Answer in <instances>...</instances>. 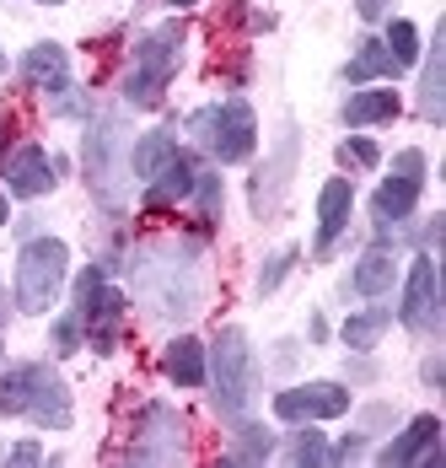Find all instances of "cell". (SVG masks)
I'll return each mask as SVG.
<instances>
[{"label":"cell","mask_w":446,"mask_h":468,"mask_svg":"<svg viewBox=\"0 0 446 468\" xmlns=\"http://www.w3.org/2000/svg\"><path fill=\"white\" fill-rule=\"evenodd\" d=\"M199 242L194 237H151V242H134L130 259H124V275H130L134 296L151 318L162 324H188L199 307H205V264H199Z\"/></svg>","instance_id":"1"},{"label":"cell","mask_w":446,"mask_h":468,"mask_svg":"<svg viewBox=\"0 0 446 468\" xmlns=\"http://www.w3.org/2000/svg\"><path fill=\"white\" fill-rule=\"evenodd\" d=\"M183 59H188V22L183 16H167L156 27H145L130 44V65L119 76V102L134 108V113H151L167 102V87L178 81Z\"/></svg>","instance_id":"2"},{"label":"cell","mask_w":446,"mask_h":468,"mask_svg":"<svg viewBox=\"0 0 446 468\" xmlns=\"http://www.w3.org/2000/svg\"><path fill=\"white\" fill-rule=\"evenodd\" d=\"M0 420H33L38 431H70L76 399L48 361H0Z\"/></svg>","instance_id":"3"},{"label":"cell","mask_w":446,"mask_h":468,"mask_svg":"<svg viewBox=\"0 0 446 468\" xmlns=\"http://www.w3.org/2000/svg\"><path fill=\"white\" fill-rule=\"evenodd\" d=\"M130 124H124V108H108V113H97L91 108L87 119V135H81V167H87V188L91 199L119 221L124 210H130Z\"/></svg>","instance_id":"4"},{"label":"cell","mask_w":446,"mask_h":468,"mask_svg":"<svg viewBox=\"0 0 446 468\" xmlns=\"http://www.w3.org/2000/svg\"><path fill=\"white\" fill-rule=\"evenodd\" d=\"M205 388L221 420H242L259 399V356L248 345V328L226 324L210 345H205Z\"/></svg>","instance_id":"5"},{"label":"cell","mask_w":446,"mask_h":468,"mask_svg":"<svg viewBox=\"0 0 446 468\" xmlns=\"http://www.w3.org/2000/svg\"><path fill=\"white\" fill-rule=\"evenodd\" d=\"M183 130H188V145L199 156H210L216 167H242L259 151V113L248 97H216V102L194 108L183 119Z\"/></svg>","instance_id":"6"},{"label":"cell","mask_w":446,"mask_h":468,"mask_svg":"<svg viewBox=\"0 0 446 468\" xmlns=\"http://www.w3.org/2000/svg\"><path fill=\"white\" fill-rule=\"evenodd\" d=\"M65 285H70V242L48 232L22 237L16 270H11V307L27 313V318H44Z\"/></svg>","instance_id":"7"},{"label":"cell","mask_w":446,"mask_h":468,"mask_svg":"<svg viewBox=\"0 0 446 468\" xmlns=\"http://www.w3.org/2000/svg\"><path fill=\"white\" fill-rule=\"evenodd\" d=\"M430 173V162H425V151L419 145H403L398 156H393V173L377 184V194H371V232H377V242H388L393 248V237H398V227H409L414 221V210H419V194H425V178Z\"/></svg>","instance_id":"8"},{"label":"cell","mask_w":446,"mask_h":468,"mask_svg":"<svg viewBox=\"0 0 446 468\" xmlns=\"http://www.w3.org/2000/svg\"><path fill=\"white\" fill-rule=\"evenodd\" d=\"M124 441H130V447H124L119 458H130V463H183V458L194 452V425H188V415H183L178 404L151 399V404L134 410Z\"/></svg>","instance_id":"9"},{"label":"cell","mask_w":446,"mask_h":468,"mask_svg":"<svg viewBox=\"0 0 446 468\" xmlns=\"http://www.w3.org/2000/svg\"><path fill=\"white\" fill-rule=\"evenodd\" d=\"M269 410H274L280 425H302V420L328 425V420H345L356 410V393L339 377H313V382H291V388L269 393Z\"/></svg>","instance_id":"10"},{"label":"cell","mask_w":446,"mask_h":468,"mask_svg":"<svg viewBox=\"0 0 446 468\" xmlns=\"http://www.w3.org/2000/svg\"><path fill=\"white\" fill-rule=\"evenodd\" d=\"M403 281V302L393 307V324H403L419 339H436L441 334V275H436V253H414L409 259V275Z\"/></svg>","instance_id":"11"},{"label":"cell","mask_w":446,"mask_h":468,"mask_svg":"<svg viewBox=\"0 0 446 468\" xmlns=\"http://www.w3.org/2000/svg\"><path fill=\"white\" fill-rule=\"evenodd\" d=\"M0 188L11 199H44L59 188V173H54V156H48L38 141H22V145H5L0 156Z\"/></svg>","instance_id":"12"},{"label":"cell","mask_w":446,"mask_h":468,"mask_svg":"<svg viewBox=\"0 0 446 468\" xmlns=\"http://www.w3.org/2000/svg\"><path fill=\"white\" fill-rule=\"evenodd\" d=\"M296 156H302V135H296V124H285V135H280V151L253 167V178H248V205H253V216L269 221L274 210H280V199H285V188H291V173H296Z\"/></svg>","instance_id":"13"},{"label":"cell","mask_w":446,"mask_h":468,"mask_svg":"<svg viewBox=\"0 0 446 468\" xmlns=\"http://www.w3.org/2000/svg\"><path fill=\"white\" fill-rule=\"evenodd\" d=\"M199 173H205V156L188 145V151H178L151 184L140 188V205H145V216H167V210H178V205H188V194H194V184H199Z\"/></svg>","instance_id":"14"},{"label":"cell","mask_w":446,"mask_h":468,"mask_svg":"<svg viewBox=\"0 0 446 468\" xmlns=\"http://www.w3.org/2000/svg\"><path fill=\"white\" fill-rule=\"evenodd\" d=\"M350 221H356V184L339 173V178H328V184L317 188V227H313V253L317 259H328V253L345 242Z\"/></svg>","instance_id":"15"},{"label":"cell","mask_w":446,"mask_h":468,"mask_svg":"<svg viewBox=\"0 0 446 468\" xmlns=\"http://www.w3.org/2000/svg\"><path fill=\"white\" fill-rule=\"evenodd\" d=\"M441 420L436 415H414L403 425L388 447H377V463L382 468H409V463H425V468H441Z\"/></svg>","instance_id":"16"},{"label":"cell","mask_w":446,"mask_h":468,"mask_svg":"<svg viewBox=\"0 0 446 468\" xmlns=\"http://www.w3.org/2000/svg\"><path fill=\"white\" fill-rule=\"evenodd\" d=\"M16 81L27 87V92H65L70 87V48L54 44V38H38L33 48H22V59H16Z\"/></svg>","instance_id":"17"},{"label":"cell","mask_w":446,"mask_h":468,"mask_svg":"<svg viewBox=\"0 0 446 468\" xmlns=\"http://www.w3.org/2000/svg\"><path fill=\"white\" fill-rule=\"evenodd\" d=\"M403 113V97L388 87V81H377V87H350L345 102H339V124L345 130H382V124H393Z\"/></svg>","instance_id":"18"},{"label":"cell","mask_w":446,"mask_h":468,"mask_svg":"<svg viewBox=\"0 0 446 468\" xmlns=\"http://www.w3.org/2000/svg\"><path fill=\"white\" fill-rule=\"evenodd\" d=\"M419 97H414V108H419V119H430V124H441L446 119V22L436 27V38L425 44V54H419Z\"/></svg>","instance_id":"19"},{"label":"cell","mask_w":446,"mask_h":468,"mask_svg":"<svg viewBox=\"0 0 446 468\" xmlns=\"http://www.w3.org/2000/svg\"><path fill=\"white\" fill-rule=\"evenodd\" d=\"M398 275H403L398 253H393L388 242H371L356 264H350V281H345V285H350L356 296H366V302H377V296H388V291L398 285Z\"/></svg>","instance_id":"20"},{"label":"cell","mask_w":446,"mask_h":468,"mask_svg":"<svg viewBox=\"0 0 446 468\" xmlns=\"http://www.w3.org/2000/svg\"><path fill=\"white\" fill-rule=\"evenodd\" d=\"M178 151H183V141H178V130H173V124H156V130L134 135V141H130V178L145 188L162 167H167V162H173V156H178Z\"/></svg>","instance_id":"21"},{"label":"cell","mask_w":446,"mask_h":468,"mask_svg":"<svg viewBox=\"0 0 446 468\" xmlns=\"http://www.w3.org/2000/svg\"><path fill=\"white\" fill-rule=\"evenodd\" d=\"M162 377L183 388V393H199L205 388V339H194V334H173L167 345H162Z\"/></svg>","instance_id":"22"},{"label":"cell","mask_w":446,"mask_h":468,"mask_svg":"<svg viewBox=\"0 0 446 468\" xmlns=\"http://www.w3.org/2000/svg\"><path fill=\"white\" fill-rule=\"evenodd\" d=\"M345 87H377V81H393L398 76V65H393V54H388V44H382V33L377 38H360L356 54L345 59Z\"/></svg>","instance_id":"23"},{"label":"cell","mask_w":446,"mask_h":468,"mask_svg":"<svg viewBox=\"0 0 446 468\" xmlns=\"http://www.w3.org/2000/svg\"><path fill=\"white\" fill-rule=\"evenodd\" d=\"M388 328H393V307L377 296L371 307H356V313L339 324V345H345V350H377Z\"/></svg>","instance_id":"24"},{"label":"cell","mask_w":446,"mask_h":468,"mask_svg":"<svg viewBox=\"0 0 446 468\" xmlns=\"http://www.w3.org/2000/svg\"><path fill=\"white\" fill-rule=\"evenodd\" d=\"M274 447H280V431L264 420H237V431H231V441H226V463H269L274 458Z\"/></svg>","instance_id":"25"},{"label":"cell","mask_w":446,"mask_h":468,"mask_svg":"<svg viewBox=\"0 0 446 468\" xmlns=\"http://www.w3.org/2000/svg\"><path fill=\"white\" fill-rule=\"evenodd\" d=\"M274 458H280V463H291V468H317V463H328V436H323V425H317V420L291 425V431L280 436Z\"/></svg>","instance_id":"26"},{"label":"cell","mask_w":446,"mask_h":468,"mask_svg":"<svg viewBox=\"0 0 446 468\" xmlns=\"http://www.w3.org/2000/svg\"><path fill=\"white\" fill-rule=\"evenodd\" d=\"M188 210H194L199 232H216V227H221V210H226V178H221V167H210V162H205L199 184H194V194H188Z\"/></svg>","instance_id":"27"},{"label":"cell","mask_w":446,"mask_h":468,"mask_svg":"<svg viewBox=\"0 0 446 468\" xmlns=\"http://www.w3.org/2000/svg\"><path fill=\"white\" fill-rule=\"evenodd\" d=\"M382 44H388V54H393L398 76L403 70H414L419 54H425V38H419V27H414L409 16H382Z\"/></svg>","instance_id":"28"},{"label":"cell","mask_w":446,"mask_h":468,"mask_svg":"<svg viewBox=\"0 0 446 468\" xmlns=\"http://www.w3.org/2000/svg\"><path fill=\"white\" fill-rule=\"evenodd\" d=\"M81 350H87V324H81L76 307H65V313L48 324V356H54V361H70V356H81Z\"/></svg>","instance_id":"29"},{"label":"cell","mask_w":446,"mask_h":468,"mask_svg":"<svg viewBox=\"0 0 446 468\" xmlns=\"http://www.w3.org/2000/svg\"><path fill=\"white\" fill-rule=\"evenodd\" d=\"M296 259H302V248H296V242L274 248V253H269L264 264H259V281H253V291H259V296H274L280 285H285L291 275H296Z\"/></svg>","instance_id":"30"},{"label":"cell","mask_w":446,"mask_h":468,"mask_svg":"<svg viewBox=\"0 0 446 468\" xmlns=\"http://www.w3.org/2000/svg\"><path fill=\"white\" fill-rule=\"evenodd\" d=\"M339 167H345V173H371V167H382V145L371 141V135H360V130H350V135L339 141Z\"/></svg>","instance_id":"31"},{"label":"cell","mask_w":446,"mask_h":468,"mask_svg":"<svg viewBox=\"0 0 446 468\" xmlns=\"http://www.w3.org/2000/svg\"><path fill=\"white\" fill-rule=\"evenodd\" d=\"M360 458H371V436L366 431H350V436L328 441V463H360Z\"/></svg>","instance_id":"32"},{"label":"cell","mask_w":446,"mask_h":468,"mask_svg":"<svg viewBox=\"0 0 446 468\" xmlns=\"http://www.w3.org/2000/svg\"><path fill=\"white\" fill-rule=\"evenodd\" d=\"M48 452H44V441H38V436H22V441H11V447H5V463L11 468H33V463H44Z\"/></svg>","instance_id":"33"},{"label":"cell","mask_w":446,"mask_h":468,"mask_svg":"<svg viewBox=\"0 0 446 468\" xmlns=\"http://www.w3.org/2000/svg\"><path fill=\"white\" fill-rule=\"evenodd\" d=\"M382 377V367L371 361V350H350V361H345V377L339 382H377Z\"/></svg>","instance_id":"34"},{"label":"cell","mask_w":446,"mask_h":468,"mask_svg":"<svg viewBox=\"0 0 446 468\" xmlns=\"http://www.w3.org/2000/svg\"><path fill=\"white\" fill-rule=\"evenodd\" d=\"M388 425H398V410H393V404H366V410H360V431H366V436H377V431H388Z\"/></svg>","instance_id":"35"},{"label":"cell","mask_w":446,"mask_h":468,"mask_svg":"<svg viewBox=\"0 0 446 468\" xmlns=\"http://www.w3.org/2000/svg\"><path fill=\"white\" fill-rule=\"evenodd\" d=\"M441 372H446V356H441V350H430V356L419 361V382L436 393V388H441Z\"/></svg>","instance_id":"36"},{"label":"cell","mask_w":446,"mask_h":468,"mask_svg":"<svg viewBox=\"0 0 446 468\" xmlns=\"http://www.w3.org/2000/svg\"><path fill=\"white\" fill-rule=\"evenodd\" d=\"M296 361H302V339H280V345H274V367H280V372H291Z\"/></svg>","instance_id":"37"},{"label":"cell","mask_w":446,"mask_h":468,"mask_svg":"<svg viewBox=\"0 0 446 468\" xmlns=\"http://www.w3.org/2000/svg\"><path fill=\"white\" fill-rule=\"evenodd\" d=\"M356 16L360 22H382V16H393V0H356Z\"/></svg>","instance_id":"38"},{"label":"cell","mask_w":446,"mask_h":468,"mask_svg":"<svg viewBox=\"0 0 446 468\" xmlns=\"http://www.w3.org/2000/svg\"><path fill=\"white\" fill-rule=\"evenodd\" d=\"M328 334H334L328 313H313V318H307V345H328Z\"/></svg>","instance_id":"39"},{"label":"cell","mask_w":446,"mask_h":468,"mask_svg":"<svg viewBox=\"0 0 446 468\" xmlns=\"http://www.w3.org/2000/svg\"><path fill=\"white\" fill-rule=\"evenodd\" d=\"M11 141H16V113H11V102H0V156Z\"/></svg>","instance_id":"40"},{"label":"cell","mask_w":446,"mask_h":468,"mask_svg":"<svg viewBox=\"0 0 446 468\" xmlns=\"http://www.w3.org/2000/svg\"><path fill=\"white\" fill-rule=\"evenodd\" d=\"M0 227H11V194L0 188Z\"/></svg>","instance_id":"41"},{"label":"cell","mask_w":446,"mask_h":468,"mask_svg":"<svg viewBox=\"0 0 446 468\" xmlns=\"http://www.w3.org/2000/svg\"><path fill=\"white\" fill-rule=\"evenodd\" d=\"M162 5H173V11H194L199 0H162Z\"/></svg>","instance_id":"42"},{"label":"cell","mask_w":446,"mask_h":468,"mask_svg":"<svg viewBox=\"0 0 446 468\" xmlns=\"http://www.w3.org/2000/svg\"><path fill=\"white\" fill-rule=\"evenodd\" d=\"M5 76H11V59H5V48H0V81H5Z\"/></svg>","instance_id":"43"},{"label":"cell","mask_w":446,"mask_h":468,"mask_svg":"<svg viewBox=\"0 0 446 468\" xmlns=\"http://www.w3.org/2000/svg\"><path fill=\"white\" fill-rule=\"evenodd\" d=\"M33 5H70V0H33Z\"/></svg>","instance_id":"44"},{"label":"cell","mask_w":446,"mask_h":468,"mask_svg":"<svg viewBox=\"0 0 446 468\" xmlns=\"http://www.w3.org/2000/svg\"><path fill=\"white\" fill-rule=\"evenodd\" d=\"M0 463H5V447H0Z\"/></svg>","instance_id":"45"},{"label":"cell","mask_w":446,"mask_h":468,"mask_svg":"<svg viewBox=\"0 0 446 468\" xmlns=\"http://www.w3.org/2000/svg\"><path fill=\"white\" fill-rule=\"evenodd\" d=\"M0 361H5V350H0Z\"/></svg>","instance_id":"46"}]
</instances>
